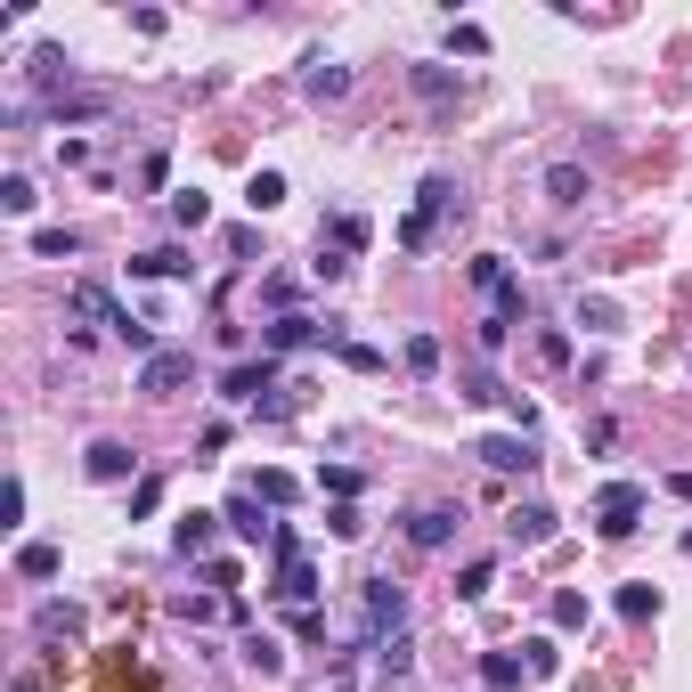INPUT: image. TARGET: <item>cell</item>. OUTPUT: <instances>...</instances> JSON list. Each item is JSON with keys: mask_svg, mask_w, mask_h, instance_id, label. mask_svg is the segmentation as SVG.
<instances>
[{"mask_svg": "<svg viewBox=\"0 0 692 692\" xmlns=\"http://www.w3.org/2000/svg\"><path fill=\"white\" fill-rule=\"evenodd\" d=\"M400 627H408V586L400 579H367L359 586V619H350V644L375 652V644H391Z\"/></svg>", "mask_w": 692, "mask_h": 692, "instance_id": "cell-1", "label": "cell"}, {"mask_svg": "<svg viewBox=\"0 0 692 692\" xmlns=\"http://www.w3.org/2000/svg\"><path fill=\"white\" fill-rule=\"evenodd\" d=\"M74 318H98V326L115 334V343H131V350H147V359H155V334H147L131 310H115V293H107V285H74Z\"/></svg>", "mask_w": 692, "mask_h": 692, "instance_id": "cell-2", "label": "cell"}, {"mask_svg": "<svg viewBox=\"0 0 692 692\" xmlns=\"http://www.w3.org/2000/svg\"><path fill=\"white\" fill-rule=\"evenodd\" d=\"M269 547H278V603H293V612H310V603H318V571L302 562V547H293V530H278Z\"/></svg>", "mask_w": 692, "mask_h": 692, "instance_id": "cell-3", "label": "cell"}, {"mask_svg": "<svg viewBox=\"0 0 692 692\" xmlns=\"http://www.w3.org/2000/svg\"><path fill=\"white\" fill-rule=\"evenodd\" d=\"M448 204H456V187H448V180H440V172H432L424 187H415V213L400 220V245H408V253H424V245H432V220H440V213H448Z\"/></svg>", "mask_w": 692, "mask_h": 692, "instance_id": "cell-4", "label": "cell"}, {"mask_svg": "<svg viewBox=\"0 0 692 692\" xmlns=\"http://www.w3.org/2000/svg\"><path fill=\"white\" fill-rule=\"evenodd\" d=\"M636 521H644V489L636 480H612V489L595 497V530L603 538H636Z\"/></svg>", "mask_w": 692, "mask_h": 692, "instance_id": "cell-5", "label": "cell"}, {"mask_svg": "<svg viewBox=\"0 0 692 692\" xmlns=\"http://www.w3.org/2000/svg\"><path fill=\"white\" fill-rule=\"evenodd\" d=\"M220 400H237V408H269V400H278V359L228 367V375H220Z\"/></svg>", "mask_w": 692, "mask_h": 692, "instance_id": "cell-6", "label": "cell"}, {"mask_svg": "<svg viewBox=\"0 0 692 692\" xmlns=\"http://www.w3.org/2000/svg\"><path fill=\"white\" fill-rule=\"evenodd\" d=\"M187 375H196V350H155V359L139 367V391H147V400H172Z\"/></svg>", "mask_w": 692, "mask_h": 692, "instance_id": "cell-7", "label": "cell"}, {"mask_svg": "<svg viewBox=\"0 0 692 692\" xmlns=\"http://www.w3.org/2000/svg\"><path fill=\"white\" fill-rule=\"evenodd\" d=\"M480 465H489V473H530L538 465V448H530V432H489V440H480Z\"/></svg>", "mask_w": 692, "mask_h": 692, "instance_id": "cell-8", "label": "cell"}, {"mask_svg": "<svg viewBox=\"0 0 692 692\" xmlns=\"http://www.w3.org/2000/svg\"><path fill=\"white\" fill-rule=\"evenodd\" d=\"M448 538H456V506H415V513H408V547L440 554Z\"/></svg>", "mask_w": 692, "mask_h": 692, "instance_id": "cell-9", "label": "cell"}, {"mask_svg": "<svg viewBox=\"0 0 692 692\" xmlns=\"http://www.w3.org/2000/svg\"><path fill=\"white\" fill-rule=\"evenodd\" d=\"M82 473H90V480H131L139 456L122 448V440H90V448H82Z\"/></svg>", "mask_w": 692, "mask_h": 692, "instance_id": "cell-10", "label": "cell"}, {"mask_svg": "<svg viewBox=\"0 0 692 692\" xmlns=\"http://www.w3.org/2000/svg\"><path fill=\"white\" fill-rule=\"evenodd\" d=\"M261 343H269V350H302V343H334V318L318 326V318H302V310H285V318L269 326Z\"/></svg>", "mask_w": 692, "mask_h": 692, "instance_id": "cell-11", "label": "cell"}, {"mask_svg": "<svg viewBox=\"0 0 692 692\" xmlns=\"http://www.w3.org/2000/svg\"><path fill=\"white\" fill-rule=\"evenodd\" d=\"M554 521H562V513H554V506H538V497H530V506H513V513H506V530L521 538V547H547V538H554Z\"/></svg>", "mask_w": 692, "mask_h": 692, "instance_id": "cell-12", "label": "cell"}, {"mask_svg": "<svg viewBox=\"0 0 692 692\" xmlns=\"http://www.w3.org/2000/svg\"><path fill=\"white\" fill-rule=\"evenodd\" d=\"M302 90H310V98H343V90H350V66H343V57H310V66H302Z\"/></svg>", "mask_w": 692, "mask_h": 692, "instance_id": "cell-13", "label": "cell"}, {"mask_svg": "<svg viewBox=\"0 0 692 692\" xmlns=\"http://www.w3.org/2000/svg\"><path fill=\"white\" fill-rule=\"evenodd\" d=\"M25 74H33V90H41V98H50V107H57V98H66V90H57V82H74V66H66V50H33V66H25Z\"/></svg>", "mask_w": 692, "mask_h": 692, "instance_id": "cell-14", "label": "cell"}, {"mask_svg": "<svg viewBox=\"0 0 692 692\" xmlns=\"http://www.w3.org/2000/svg\"><path fill=\"white\" fill-rule=\"evenodd\" d=\"M521 677H530L521 652H480V684H489V692H521Z\"/></svg>", "mask_w": 692, "mask_h": 692, "instance_id": "cell-15", "label": "cell"}, {"mask_svg": "<svg viewBox=\"0 0 692 692\" xmlns=\"http://www.w3.org/2000/svg\"><path fill=\"white\" fill-rule=\"evenodd\" d=\"M220 521H228L237 538H278V530L261 521V497H253V489H237V497H228V513H220Z\"/></svg>", "mask_w": 692, "mask_h": 692, "instance_id": "cell-16", "label": "cell"}, {"mask_svg": "<svg viewBox=\"0 0 692 692\" xmlns=\"http://www.w3.org/2000/svg\"><path fill=\"white\" fill-rule=\"evenodd\" d=\"M33 636H41V644L82 636V603H41V612H33Z\"/></svg>", "mask_w": 692, "mask_h": 692, "instance_id": "cell-17", "label": "cell"}, {"mask_svg": "<svg viewBox=\"0 0 692 692\" xmlns=\"http://www.w3.org/2000/svg\"><path fill=\"white\" fill-rule=\"evenodd\" d=\"M547 196L571 213V204H586V163H547Z\"/></svg>", "mask_w": 692, "mask_h": 692, "instance_id": "cell-18", "label": "cell"}, {"mask_svg": "<svg viewBox=\"0 0 692 692\" xmlns=\"http://www.w3.org/2000/svg\"><path fill=\"white\" fill-rule=\"evenodd\" d=\"M107 107H115L107 90H82V98H57V107H50V122H57V131H66V122H98Z\"/></svg>", "mask_w": 692, "mask_h": 692, "instance_id": "cell-19", "label": "cell"}, {"mask_svg": "<svg viewBox=\"0 0 692 692\" xmlns=\"http://www.w3.org/2000/svg\"><path fill=\"white\" fill-rule=\"evenodd\" d=\"M213 530H220V513H180L172 547H180V554H204V547H213Z\"/></svg>", "mask_w": 692, "mask_h": 692, "instance_id": "cell-20", "label": "cell"}, {"mask_svg": "<svg viewBox=\"0 0 692 692\" xmlns=\"http://www.w3.org/2000/svg\"><path fill=\"white\" fill-rule=\"evenodd\" d=\"M408 82H415V98H424V107H448V98H456V74H448V66H415Z\"/></svg>", "mask_w": 692, "mask_h": 692, "instance_id": "cell-21", "label": "cell"}, {"mask_svg": "<svg viewBox=\"0 0 692 692\" xmlns=\"http://www.w3.org/2000/svg\"><path fill=\"white\" fill-rule=\"evenodd\" d=\"M619 619H660V586L627 579V586H619Z\"/></svg>", "mask_w": 692, "mask_h": 692, "instance_id": "cell-22", "label": "cell"}, {"mask_svg": "<svg viewBox=\"0 0 692 692\" xmlns=\"http://www.w3.org/2000/svg\"><path fill=\"white\" fill-rule=\"evenodd\" d=\"M180 269H187L180 245H155V253H139V261H131V278H180Z\"/></svg>", "mask_w": 692, "mask_h": 692, "instance_id": "cell-23", "label": "cell"}, {"mask_svg": "<svg viewBox=\"0 0 692 692\" xmlns=\"http://www.w3.org/2000/svg\"><path fill=\"white\" fill-rule=\"evenodd\" d=\"M375 668H383V677H408V668H415V644H408V627H400L391 644H375Z\"/></svg>", "mask_w": 692, "mask_h": 692, "instance_id": "cell-24", "label": "cell"}, {"mask_svg": "<svg viewBox=\"0 0 692 692\" xmlns=\"http://www.w3.org/2000/svg\"><path fill=\"white\" fill-rule=\"evenodd\" d=\"M172 220H180V228H204V220H213V196H204V187H180V196H172Z\"/></svg>", "mask_w": 692, "mask_h": 692, "instance_id": "cell-25", "label": "cell"}, {"mask_svg": "<svg viewBox=\"0 0 692 692\" xmlns=\"http://www.w3.org/2000/svg\"><path fill=\"white\" fill-rule=\"evenodd\" d=\"M245 204H253V213H278V204H285V172H253Z\"/></svg>", "mask_w": 692, "mask_h": 692, "instance_id": "cell-26", "label": "cell"}, {"mask_svg": "<svg viewBox=\"0 0 692 692\" xmlns=\"http://www.w3.org/2000/svg\"><path fill=\"white\" fill-rule=\"evenodd\" d=\"M33 253H41V261H74V253H82V237H74V228H41Z\"/></svg>", "mask_w": 692, "mask_h": 692, "instance_id": "cell-27", "label": "cell"}, {"mask_svg": "<svg viewBox=\"0 0 692 692\" xmlns=\"http://www.w3.org/2000/svg\"><path fill=\"white\" fill-rule=\"evenodd\" d=\"M17 571H25V579H57V547H41V538L17 547Z\"/></svg>", "mask_w": 692, "mask_h": 692, "instance_id": "cell-28", "label": "cell"}, {"mask_svg": "<svg viewBox=\"0 0 692 692\" xmlns=\"http://www.w3.org/2000/svg\"><path fill=\"white\" fill-rule=\"evenodd\" d=\"M0 213H17V220L33 213V180H25V172H9V180H0Z\"/></svg>", "mask_w": 692, "mask_h": 692, "instance_id": "cell-29", "label": "cell"}, {"mask_svg": "<svg viewBox=\"0 0 692 692\" xmlns=\"http://www.w3.org/2000/svg\"><path fill=\"white\" fill-rule=\"evenodd\" d=\"M318 489L334 497V506H350V497H359V473H350V465H326V473H318Z\"/></svg>", "mask_w": 692, "mask_h": 692, "instance_id": "cell-30", "label": "cell"}, {"mask_svg": "<svg viewBox=\"0 0 692 692\" xmlns=\"http://www.w3.org/2000/svg\"><path fill=\"white\" fill-rule=\"evenodd\" d=\"M489 579H497V562L480 554V562H465V579H456V595H465V603H480V595H489Z\"/></svg>", "mask_w": 692, "mask_h": 692, "instance_id": "cell-31", "label": "cell"}, {"mask_svg": "<svg viewBox=\"0 0 692 692\" xmlns=\"http://www.w3.org/2000/svg\"><path fill=\"white\" fill-rule=\"evenodd\" d=\"M408 375H440V343L432 334H408Z\"/></svg>", "mask_w": 692, "mask_h": 692, "instance_id": "cell-32", "label": "cell"}, {"mask_svg": "<svg viewBox=\"0 0 692 692\" xmlns=\"http://www.w3.org/2000/svg\"><path fill=\"white\" fill-rule=\"evenodd\" d=\"M521 660H530V677H554V668H562V652H554L547 636H530V644H521Z\"/></svg>", "mask_w": 692, "mask_h": 692, "instance_id": "cell-33", "label": "cell"}, {"mask_svg": "<svg viewBox=\"0 0 692 692\" xmlns=\"http://www.w3.org/2000/svg\"><path fill=\"white\" fill-rule=\"evenodd\" d=\"M245 660H253L261 677H278V668H285V652H278V644H269V636H245Z\"/></svg>", "mask_w": 692, "mask_h": 692, "instance_id": "cell-34", "label": "cell"}, {"mask_svg": "<svg viewBox=\"0 0 692 692\" xmlns=\"http://www.w3.org/2000/svg\"><path fill=\"white\" fill-rule=\"evenodd\" d=\"M448 50L456 57H489V33H480V25H448Z\"/></svg>", "mask_w": 692, "mask_h": 692, "instance_id": "cell-35", "label": "cell"}, {"mask_svg": "<svg viewBox=\"0 0 692 692\" xmlns=\"http://www.w3.org/2000/svg\"><path fill=\"white\" fill-rule=\"evenodd\" d=\"M359 245H367V220L343 213V220H334V253H359Z\"/></svg>", "mask_w": 692, "mask_h": 692, "instance_id": "cell-36", "label": "cell"}, {"mask_svg": "<svg viewBox=\"0 0 692 692\" xmlns=\"http://www.w3.org/2000/svg\"><path fill=\"white\" fill-rule=\"evenodd\" d=\"M473 343H480V350H506V343H513V326H506V318H497V310H489V318L473 326Z\"/></svg>", "mask_w": 692, "mask_h": 692, "instance_id": "cell-37", "label": "cell"}, {"mask_svg": "<svg viewBox=\"0 0 692 692\" xmlns=\"http://www.w3.org/2000/svg\"><path fill=\"white\" fill-rule=\"evenodd\" d=\"M473 285H480V293L506 285V253H480V261H473Z\"/></svg>", "mask_w": 692, "mask_h": 692, "instance_id": "cell-38", "label": "cell"}, {"mask_svg": "<svg viewBox=\"0 0 692 692\" xmlns=\"http://www.w3.org/2000/svg\"><path fill=\"white\" fill-rule=\"evenodd\" d=\"M253 497H261V506H285V497H293V473H261Z\"/></svg>", "mask_w": 692, "mask_h": 692, "instance_id": "cell-39", "label": "cell"}, {"mask_svg": "<svg viewBox=\"0 0 692 692\" xmlns=\"http://www.w3.org/2000/svg\"><path fill=\"white\" fill-rule=\"evenodd\" d=\"M554 627H586V595H571V586H562V595H554Z\"/></svg>", "mask_w": 692, "mask_h": 692, "instance_id": "cell-40", "label": "cell"}, {"mask_svg": "<svg viewBox=\"0 0 692 692\" xmlns=\"http://www.w3.org/2000/svg\"><path fill=\"white\" fill-rule=\"evenodd\" d=\"M326 530H334V538H359V530H367V513H359V506H334V513H326Z\"/></svg>", "mask_w": 692, "mask_h": 692, "instance_id": "cell-41", "label": "cell"}, {"mask_svg": "<svg viewBox=\"0 0 692 692\" xmlns=\"http://www.w3.org/2000/svg\"><path fill=\"white\" fill-rule=\"evenodd\" d=\"M579 326H595V334H612V326H619V310H612V302H579Z\"/></svg>", "mask_w": 692, "mask_h": 692, "instance_id": "cell-42", "label": "cell"}, {"mask_svg": "<svg viewBox=\"0 0 692 692\" xmlns=\"http://www.w3.org/2000/svg\"><path fill=\"white\" fill-rule=\"evenodd\" d=\"M538 359H547V367H571V334H538Z\"/></svg>", "mask_w": 692, "mask_h": 692, "instance_id": "cell-43", "label": "cell"}, {"mask_svg": "<svg viewBox=\"0 0 692 692\" xmlns=\"http://www.w3.org/2000/svg\"><path fill=\"white\" fill-rule=\"evenodd\" d=\"M326 692H350V684H326Z\"/></svg>", "mask_w": 692, "mask_h": 692, "instance_id": "cell-44", "label": "cell"}]
</instances>
